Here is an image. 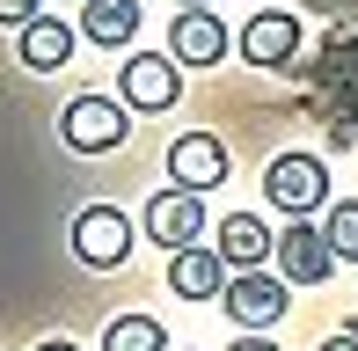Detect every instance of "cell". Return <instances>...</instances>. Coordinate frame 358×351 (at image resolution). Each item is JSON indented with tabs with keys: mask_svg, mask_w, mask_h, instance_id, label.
Segmentation results:
<instances>
[{
	"mask_svg": "<svg viewBox=\"0 0 358 351\" xmlns=\"http://www.w3.org/2000/svg\"><path fill=\"white\" fill-rule=\"evenodd\" d=\"M264 198L278 205L285 220H315L329 213V169H322V154H278V162L264 169Z\"/></svg>",
	"mask_w": 358,
	"mask_h": 351,
	"instance_id": "7a4b0ae2",
	"label": "cell"
},
{
	"mask_svg": "<svg viewBox=\"0 0 358 351\" xmlns=\"http://www.w3.org/2000/svg\"><path fill=\"white\" fill-rule=\"evenodd\" d=\"M80 8H88V0H80Z\"/></svg>",
	"mask_w": 358,
	"mask_h": 351,
	"instance_id": "603a6c76",
	"label": "cell"
},
{
	"mask_svg": "<svg viewBox=\"0 0 358 351\" xmlns=\"http://www.w3.org/2000/svg\"><path fill=\"white\" fill-rule=\"evenodd\" d=\"M213 234H220L213 249L227 257V271H271V264H278V234H271L256 213H227Z\"/></svg>",
	"mask_w": 358,
	"mask_h": 351,
	"instance_id": "8fae6325",
	"label": "cell"
},
{
	"mask_svg": "<svg viewBox=\"0 0 358 351\" xmlns=\"http://www.w3.org/2000/svg\"><path fill=\"white\" fill-rule=\"evenodd\" d=\"M227 322L241 329V337H271V329L292 315V285L278 271H234V285H227Z\"/></svg>",
	"mask_w": 358,
	"mask_h": 351,
	"instance_id": "3957f363",
	"label": "cell"
},
{
	"mask_svg": "<svg viewBox=\"0 0 358 351\" xmlns=\"http://www.w3.org/2000/svg\"><path fill=\"white\" fill-rule=\"evenodd\" d=\"M300 52H307L300 15H285V8H256L249 22H241V59H249V66L278 73V66H300Z\"/></svg>",
	"mask_w": 358,
	"mask_h": 351,
	"instance_id": "ba28073f",
	"label": "cell"
},
{
	"mask_svg": "<svg viewBox=\"0 0 358 351\" xmlns=\"http://www.w3.org/2000/svg\"><path fill=\"white\" fill-rule=\"evenodd\" d=\"M322 351H358V337H351V329H336V337L322 344Z\"/></svg>",
	"mask_w": 358,
	"mask_h": 351,
	"instance_id": "ac0fdd59",
	"label": "cell"
},
{
	"mask_svg": "<svg viewBox=\"0 0 358 351\" xmlns=\"http://www.w3.org/2000/svg\"><path fill=\"white\" fill-rule=\"evenodd\" d=\"M351 337H358V315H351Z\"/></svg>",
	"mask_w": 358,
	"mask_h": 351,
	"instance_id": "7402d4cb",
	"label": "cell"
},
{
	"mask_svg": "<svg viewBox=\"0 0 358 351\" xmlns=\"http://www.w3.org/2000/svg\"><path fill=\"white\" fill-rule=\"evenodd\" d=\"M59 139H66L73 154H117L124 139H132V110H124L117 95H73V103L59 110Z\"/></svg>",
	"mask_w": 358,
	"mask_h": 351,
	"instance_id": "277c9868",
	"label": "cell"
},
{
	"mask_svg": "<svg viewBox=\"0 0 358 351\" xmlns=\"http://www.w3.org/2000/svg\"><path fill=\"white\" fill-rule=\"evenodd\" d=\"M169 176H176V190H220L227 176H234V162H227V139L220 132H183L169 147Z\"/></svg>",
	"mask_w": 358,
	"mask_h": 351,
	"instance_id": "9c48e42d",
	"label": "cell"
},
{
	"mask_svg": "<svg viewBox=\"0 0 358 351\" xmlns=\"http://www.w3.org/2000/svg\"><path fill=\"white\" fill-rule=\"evenodd\" d=\"M227 285H234V271H227L220 249H183V257H169V293L176 300H227Z\"/></svg>",
	"mask_w": 358,
	"mask_h": 351,
	"instance_id": "7c38bea8",
	"label": "cell"
},
{
	"mask_svg": "<svg viewBox=\"0 0 358 351\" xmlns=\"http://www.w3.org/2000/svg\"><path fill=\"white\" fill-rule=\"evenodd\" d=\"M103 351H169V329H161L154 315H117V322L103 329Z\"/></svg>",
	"mask_w": 358,
	"mask_h": 351,
	"instance_id": "9a60e30c",
	"label": "cell"
},
{
	"mask_svg": "<svg viewBox=\"0 0 358 351\" xmlns=\"http://www.w3.org/2000/svg\"><path fill=\"white\" fill-rule=\"evenodd\" d=\"M0 22H8V29H29V22H37V0H0Z\"/></svg>",
	"mask_w": 358,
	"mask_h": 351,
	"instance_id": "e0dca14e",
	"label": "cell"
},
{
	"mask_svg": "<svg viewBox=\"0 0 358 351\" xmlns=\"http://www.w3.org/2000/svg\"><path fill=\"white\" fill-rule=\"evenodd\" d=\"M37 351H80V344H66V337H44V344H37Z\"/></svg>",
	"mask_w": 358,
	"mask_h": 351,
	"instance_id": "ffe728a7",
	"label": "cell"
},
{
	"mask_svg": "<svg viewBox=\"0 0 358 351\" xmlns=\"http://www.w3.org/2000/svg\"><path fill=\"white\" fill-rule=\"evenodd\" d=\"M227 52H234V37H227V22L213 8H176V22H169V59L176 66H220Z\"/></svg>",
	"mask_w": 358,
	"mask_h": 351,
	"instance_id": "30bf717a",
	"label": "cell"
},
{
	"mask_svg": "<svg viewBox=\"0 0 358 351\" xmlns=\"http://www.w3.org/2000/svg\"><path fill=\"white\" fill-rule=\"evenodd\" d=\"M183 8H213V0H183Z\"/></svg>",
	"mask_w": 358,
	"mask_h": 351,
	"instance_id": "44dd1931",
	"label": "cell"
},
{
	"mask_svg": "<svg viewBox=\"0 0 358 351\" xmlns=\"http://www.w3.org/2000/svg\"><path fill=\"white\" fill-rule=\"evenodd\" d=\"M278 271L285 285H329L336 278V249H329V234H322V220H285L278 227Z\"/></svg>",
	"mask_w": 358,
	"mask_h": 351,
	"instance_id": "52a82bcc",
	"label": "cell"
},
{
	"mask_svg": "<svg viewBox=\"0 0 358 351\" xmlns=\"http://www.w3.org/2000/svg\"><path fill=\"white\" fill-rule=\"evenodd\" d=\"M80 37L103 44V52H124L139 37V0H88L80 8Z\"/></svg>",
	"mask_w": 358,
	"mask_h": 351,
	"instance_id": "5bb4252c",
	"label": "cell"
},
{
	"mask_svg": "<svg viewBox=\"0 0 358 351\" xmlns=\"http://www.w3.org/2000/svg\"><path fill=\"white\" fill-rule=\"evenodd\" d=\"M322 234H329L336 264H358V198H336L329 213H322Z\"/></svg>",
	"mask_w": 358,
	"mask_h": 351,
	"instance_id": "2e32d148",
	"label": "cell"
},
{
	"mask_svg": "<svg viewBox=\"0 0 358 351\" xmlns=\"http://www.w3.org/2000/svg\"><path fill=\"white\" fill-rule=\"evenodd\" d=\"M117 103L139 110V117L176 110V103H183V66H176L169 52H124V66H117Z\"/></svg>",
	"mask_w": 358,
	"mask_h": 351,
	"instance_id": "5b68a950",
	"label": "cell"
},
{
	"mask_svg": "<svg viewBox=\"0 0 358 351\" xmlns=\"http://www.w3.org/2000/svg\"><path fill=\"white\" fill-rule=\"evenodd\" d=\"M73 44H80V29L59 22V15H37L29 29H15V59H22L29 73H59V66H73Z\"/></svg>",
	"mask_w": 358,
	"mask_h": 351,
	"instance_id": "4fadbf2b",
	"label": "cell"
},
{
	"mask_svg": "<svg viewBox=\"0 0 358 351\" xmlns=\"http://www.w3.org/2000/svg\"><path fill=\"white\" fill-rule=\"evenodd\" d=\"M139 227H146V242H161L169 257H183V249H198L205 242V198L198 190H154L146 198V213H139Z\"/></svg>",
	"mask_w": 358,
	"mask_h": 351,
	"instance_id": "8992f818",
	"label": "cell"
},
{
	"mask_svg": "<svg viewBox=\"0 0 358 351\" xmlns=\"http://www.w3.org/2000/svg\"><path fill=\"white\" fill-rule=\"evenodd\" d=\"M66 242H73V257L88 264V271H124L132 249H139V227H132L124 205H80Z\"/></svg>",
	"mask_w": 358,
	"mask_h": 351,
	"instance_id": "6da1fadb",
	"label": "cell"
},
{
	"mask_svg": "<svg viewBox=\"0 0 358 351\" xmlns=\"http://www.w3.org/2000/svg\"><path fill=\"white\" fill-rule=\"evenodd\" d=\"M234 351H278L271 337H234Z\"/></svg>",
	"mask_w": 358,
	"mask_h": 351,
	"instance_id": "d6986e66",
	"label": "cell"
}]
</instances>
